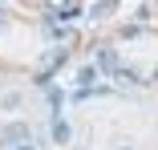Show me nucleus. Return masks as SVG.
<instances>
[{
    "instance_id": "1",
    "label": "nucleus",
    "mask_w": 158,
    "mask_h": 150,
    "mask_svg": "<svg viewBox=\"0 0 158 150\" xmlns=\"http://www.w3.org/2000/svg\"><path fill=\"white\" fill-rule=\"evenodd\" d=\"M49 138H53L57 146H69V142H73V126H69V118L53 114V122H49Z\"/></svg>"
},
{
    "instance_id": "2",
    "label": "nucleus",
    "mask_w": 158,
    "mask_h": 150,
    "mask_svg": "<svg viewBox=\"0 0 158 150\" xmlns=\"http://www.w3.org/2000/svg\"><path fill=\"white\" fill-rule=\"evenodd\" d=\"M0 146H28V126L24 122H12V126H4V134H0Z\"/></svg>"
},
{
    "instance_id": "3",
    "label": "nucleus",
    "mask_w": 158,
    "mask_h": 150,
    "mask_svg": "<svg viewBox=\"0 0 158 150\" xmlns=\"http://www.w3.org/2000/svg\"><path fill=\"white\" fill-rule=\"evenodd\" d=\"M98 65H102L106 73H118V53H114V49H98Z\"/></svg>"
},
{
    "instance_id": "4",
    "label": "nucleus",
    "mask_w": 158,
    "mask_h": 150,
    "mask_svg": "<svg viewBox=\"0 0 158 150\" xmlns=\"http://www.w3.org/2000/svg\"><path fill=\"white\" fill-rule=\"evenodd\" d=\"M93 77H98V69H93V65H81L77 69V89H93Z\"/></svg>"
},
{
    "instance_id": "5",
    "label": "nucleus",
    "mask_w": 158,
    "mask_h": 150,
    "mask_svg": "<svg viewBox=\"0 0 158 150\" xmlns=\"http://www.w3.org/2000/svg\"><path fill=\"white\" fill-rule=\"evenodd\" d=\"M114 8H118V0H102V4H98V8H93V16H98V20H102V16H110Z\"/></svg>"
},
{
    "instance_id": "6",
    "label": "nucleus",
    "mask_w": 158,
    "mask_h": 150,
    "mask_svg": "<svg viewBox=\"0 0 158 150\" xmlns=\"http://www.w3.org/2000/svg\"><path fill=\"white\" fill-rule=\"evenodd\" d=\"M45 4H49V12H57V16H61L65 8H73V0H45Z\"/></svg>"
},
{
    "instance_id": "7",
    "label": "nucleus",
    "mask_w": 158,
    "mask_h": 150,
    "mask_svg": "<svg viewBox=\"0 0 158 150\" xmlns=\"http://www.w3.org/2000/svg\"><path fill=\"white\" fill-rule=\"evenodd\" d=\"M0 106H4V110H20V94H4Z\"/></svg>"
},
{
    "instance_id": "8",
    "label": "nucleus",
    "mask_w": 158,
    "mask_h": 150,
    "mask_svg": "<svg viewBox=\"0 0 158 150\" xmlns=\"http://www.w3.org/2000/svg\"><path fill=\"white\" fill-rule=\"evenodd\" d=\"M4 24H8V16H4V12H0V28H4Z\"/></svg>"
},
{
    "instance_id": "9",
    "label": "nucleus",
    "mask_w": 158,
    "mask_h": 150,
    "mask_svg": "<svg viewBox=\"0 0 158 150\" xmlns=\"http://www.w3.org/2000/svg\"><path fill=\"white\" fill-rule=\"evenodd\" d=\"M114 150H138V146H114Z\"/></svg>"
},
{
    "instance_id": "10",
    "label": "nucleus",
    "mask_w": 158,
    "mask_h": 150,
    "mask_svg": "<svg viewBox=\"0 0 158 150\" xmlns=\"http://www.w3.org/2000/svg\"><path fill=\"white\" fill-rule=\"evenodd\" d=\"M20 150H37V146H20Z\"/></svg>"
}]
</instances>
